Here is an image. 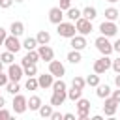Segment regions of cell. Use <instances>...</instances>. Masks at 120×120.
Listing matches in <instances>:
<instances>
[{"label":"cell","mask_w":120,"mask_h":120,"mask_svg":"<svg viewBox=\"0 0 120 120\" xmlns=\"http://www.w3.org/2000/svg\"><path fill=\"white\" fill-rule=\"evenodd\" d=\"M82 17H86V19L94 21V19L98 17V9H96L94 6H86V8L82 9Z\"/></svg>","instance_id":"27"},{"label":"cell","mask_w":120,"mask_h":120,"mask_svg":"<svg viewBox=\"0 0 120 120\" xmlns=\"http://www.w3.org/2000/svg\"><path fill=\"white\" fill-rule=\"evenodd\" d=\"M0 60H2L6 66H9V64H13V60H15V52H11V51H4V52L0 54Z\"/></svg>","instance_id":"31"},{"label":"cell","mask_w":120,"mask_h":120,"mask_svg":"<svg viewBox=\"0 0 120 120\" xmlns=\"http://www.w3.org/2000/svg\"><path fill=\"white\" fill-rule=\"evenodd\" d=\"M36 39H38V43H39V45H47V43L51 41V34H49L47 30H39V32H38V36H36Z\"/></svg>","instance_id":"25"},{"label":"cell","mask_w":120,"mask_h":120,"mask_svg":"<svg viewBox=\"0 0 120 120\" xmlns=\"http://www.w3.org/2000/svg\"><path fill=\"white\" fill-rule=\"evenodd\" d=\"M64 17H66V11H64L60 6H54V8L49 9V21H51L52 24H60V22L64 21Z\"/></svg>","instance_id":"9"},{"label":"cell","mask_w":120,"mask_h":120,"mask_svg":"<svg viewBox=\"0 0 120 120\" xmlns=\"http://www.w3.org/2000/svg\"><path fill=\"white\" fill-rule=\"evenodd\" d=\"M22 75H24V69H22L21 64H9L8 66V77H9V81H21Z\"/></svg>","instance_id":"10"},{"label":"cell","mask_w":120,"mask_h":120,"mask_svg":"<svg viewBox=\"0 0 120 120\" xmlns=\"http://www.w3.org/2000/svg\"><path fill=\"white\" fill-rule=\"evenodd\" d=\"M6 105V99H4V96H0V109Z\"/></svg>","instance_id":"47"},{"label":"cell","mask_w":120,"mask_h":120,"mask_svg":"<svg viewBox=\"0 0 120 120\" xmlns=\"http://www.w3.org/2000/svg\"><path fill=\"white\" fill-rule=\"evenodd\" d=\"M0 118H11V112L6 111V109L2 107V109H0Z\"/></svg>","instance_id":"43"},{"label":"cell","mask_w":120,"mask_h":120,"mask_svg":"<svg viewBox=\"0 0 120 120\" xmlns=\"http://www.w3.org/2000/svg\"><path fill=\"white\" fill-rule=\"evenodd\" d=\"M114 84H116V88H120V73L114 75Z\"/></svg>","instance_id":"46"},{"label":"cell","mask_w":120,"mask_h":120,"mask_svg":"<svg viewBox=\"0 0 120 120\" xmlns=\"http://www.w3.org/2000/svg\"><path fill=\"white\" fill-rule=\"evenodd\" d=\"M22 69H24V75L26 77H36L38 75V66L36 64H26V66H22Z\"/></svg>","instance_id":"32"},{"label":"cell","mask_w":120,"mask_h":120,"mask_svg":"<svg viewBox=\"0 0 120 120\" xmlns=\"http://www.w3.org/2000/svg\"><path fill=\"white\" fill-rule=\"evenodd\" d=\"M58 6L66 11V9H69V8H71V0H60V4H58Z\"/></svg>","instance_id":"40"},{"label":"cell","mask_w":120,"mask_h":120,"mask_svg":"<svg viewBox=\"0 0 120 120\" xmlns=\"http://www.w3.org/2000/svg\"><path fill=\"white\" fill-rule=\"evenodd\" d=\"M111 98H112V99H114V101H116V103L120 105V88L112 90V92H111Z\"/></svg>","instance_id":"39"},{"label":"cell","mask_w":120,"mask_h":120,"mask_svg":"<svg viewBox=\"0 0 120 120\" xmlns=\"http://www.w3.org/2000/svg\"><path fill=\"white\" fill-rule=\"evenodd\" d=\"M107 2H111V4H116V2H118V0H107Z\"/></svg>","instance_id":"50"},{"label":"cell","mask_w":120,"mask_h":120,"mask_svg":"<svg viewBox=\"0 0 120 120\" xmlns=\"http://www.w3.org/2000/svg\"><path fill=\"white\" fill-rule=\"evenodd\" d=\"M52 111H54V107H52V105L49 103V105H41L38 112H39V116H41V118H51Z\"/></svg>","instance_id":"30"},{"label":"cell","mask_w":120,"mask_h":120,"mask_svg":"<svg viewBox=\"0 0 120 120\" xmlns=\"http://www.w3.org/2000/svg\"><path fill=\"white\" fill-rule=\"evenodd\" d=\"M15 2H17V4H21V2H24V0H15Z\"/></svg>","instance_id":"51"},{"label":"cell","mask_w":120,"mask_h":120,"mask_svg":"<svg viewBox=\"0 0 120 120\" xmlns=\"http://www.w3.org/2000/svg\"><path fill=\"white\" fill-rule=\"evenodd\" d=\"M111 92H112V90H111V86H109V84H101V82H99V84L96 86V96H98V98H101V99L109 98V96H111Z\"/></svg>","instance_id":"19"},{"label":"cell","mask_w":120,"mask_h":120,"mask_svg":"<svg viewBox=\"0 0 120 120\" xmlns=\"http://www.w3.org/2000/svg\"><path fill=\"white\" fill-rule=\"evenodd\" d=\"M9 82V77H8V73H4V71H0V88H6V84Z\"/></svg>","instance_id":"36"},{"label":"cell","mask_w":120,"mask_h":120,"mask_svg":"<svg viewBox=\"0 0 120 120\" xmlns=\"http://www.w3.org/2000/svg\"><path fill=\"white\" fill-rule=\"evenodd\" d=\"M116 109H118V103L109 96V98H105V103H103V112H105V116H109V118H112L114 114H116Z\"/></svg>","instance_id":"12"},{"label":"cell","mask_w":120,"mask_h":120,"mask_svg":"<svg viewBox=\"0 0 120 120\" xmlns=\"http://www.w3.org/2000/svg\"><path fill=\"white\" fill-rule=\"evenodd\" d=\"M9 34L21 38V36L24 34V22H21V21H13V22L9 24Z\"/></svg>","instance_id":"18"},{"label":"cell","mask_w":120,"mask_h":120,"mask_svg":"<svg viewBox=\"0 0 120 120\" xmlns=\"http://www.w3.org/2000/svg\"><path fill=\"white\" fill-rule=\"evenodd\" d=\"M66 58H68V62H69V64H73V66H75V64H79V62L82 60L81 51H77V49H71V51L68 52V56H66Z\"/></svg>","instance_id":"21"},{"label":"cell","mask_w":120,"mask_h":120,"mask_svg":"<svg viewBox=\"0 0 120 120\" xmlns=\"http://www.w3.org/2000/svg\"><path fill=\"white\" fill-rule=\"evenodd\" d=\"M13 2H15V0H0V8H2V9H8V8L13 6Z\"/></svg>","instance_id":"38"},{"label":"cell","mask_w":120,"mask_h":120,"mask_svg":"<svg viewBox=\"0 0 120 120\" xmlns=\"http://www.w3.org/2000/svg\"><path fill=\"white\" fill-rule=\"evenodd\" d=\"M38 52H39V58H41L43 62H47V64L54 58V51L49 47V43H47V45H38Z\"/></svg>","instance_id":"14"},{"label":"cell","mask_w":120,"mask_h":120,"mask_svg":"<svg viewBox=\"0 0 120 120\" xmlns=\"http://www.w3.org/2000/svg\"><path fill=\"white\" fill-rule=\"evenodd\" d=\"M99 32L103 34V36H107V38H112V36H116L118 34V24H116V21H103L101 24H99Z\"/></svg>","instance_id":"7"},{"label":"cell","mask_w":120,"mask_h":120,"mask_svg":"<svg viewBox=\"0 0 120 120\" xmlns=\"http://www.w3.org/2000/svg\"><path fill=\"white\" fill-rule=\"evenodd\" d=\"M41 105H43V101H41L39 96H30V98H28V109H30V111H39Z\"/></svg>","instance_id":"22"},{"label":"cell","mask_w":120,"mask_h":120,"mask_svg":"<svg viewBox=\"0 0 120 120\" xmlns=\"http://www.w3.org/2000/svg\"><path fill=\"white\" fill-rule=\"evenodd\" d=\"M4 66H6V64H4L2 60H0V71H4Z\"/></svg>","instance_id":"49"},{"label":"cell","mask_w":120,"mask_h":120,"mask_svg":"<svg viewBox=\"0 0 120 120\" xmlns=\"http://www.w3.org/2000/svg\"><path fill=\"white\" fill-rule=\"evenodd\" d=\"M49 71H51L56 79H60V77L66 75V68H64V64H62L60 60H54V58L49 62Z\"/></svg>","instance_id":"11"},{"label":"cell","mask_w":120,"mask_h":120,"mask_svg":"<svg viewBox=\"0 0 120 120\" xmlns=\"http://www.w3.org/2000/svg\"><path fill=\"white\" fill-rule=\"evenodd\" d=\"M4 47H6V51H11V52L17 54V52L22 49V41L19 39V36L8 34V38H6V41H4Z\"/></svg>","instance_id":"6"},{"label":"cell","mask_w":120,"mask_h":120,"mask_svg":"<svg viewBox=\"0 0 120 120\" xmlns=\"http://www.w3.org/2000/svg\"><path fill=\"white\" fill-rule=\"evenodd\" d=\"M39 60H41L39 58V52H38V49H34V51H26V54L21 60V64L22 66H26V64H38Z\"/></svg>","instance_id":"16"},{"label":"cell","mask_w":120,"mask_h":120,"mask_svg":"<svg viewBox=\"0 0 120 120\" xmlns=\"http://www.w3.org/2000/svg\"><path fill=\"white\" fill-rule=\"evenodd\" d=\"M38 39L36 38H24L22 39V49H26V51H34V49H38Z\"/></svg>","instance_id":"23"},{"label":"cell","mask_w":120,"mask_h":120,"mask_svg":"<svg viewBox=\"0 0 120 120\" xmlns=\"http://www.w3.org/2000/svg\"><path fill=\"white\" fill-rule=\"evenodd\" d=\"M111 69H112L114 73H120V56L112 60V64H111Z\"/></svg>","instance_id":"37"},{"label":"cell","mask_w":120,"mask_h":120,"mask_svg":"<svg viewBox=\"0 0 120 120\" xmlns=\"http://www.w3.org/2000/svg\"><path fill=\"white\" fill-rule=\"evenodd\" d=\"M111 64H112V60H111L107 54H101V58H98V60L94 62V73L103 75L105 71H109V69H111Z\"/></svg>","instance_id":"5"},{"label":"cell","mask_w":120,"mask_h":120,"mask_svg":"<svg viewBox=\"0 0 120 120\" xmlns=\"http://www.w3.org/2000/svg\"><path fill=\"white\" fill-rule=\"evenodd\" d=\"M56 32L60 38H73L77 34V28H75V22L73 21H62L60 24H56Z\"/></svg>","instance_id":"1"},{"label":"cell","mask_w":120,"mask_h":120,"mask_svg":"<svg viewBox=\"0 0 120 120\" xmlns=\"http://www.w3.org/2000/svg\"><path fill=\"white\" fill-rule=\"evenodd\" d=\"M64 90H68V84H66V81L60 77V79H54V82H52V92H64Z\"/></svg>","instance_id":"29"},{"label":"cell","mask_w":120,"mask_h":120,"mask_svg":"<svg viewBox=\"0 0 120 120\" xmlns=\"http://www.w3.org/2000/svg\"><path fill=\"white\" fill-rule=\"evenodd\" d=\"M112 49H114V52H118V54H120V39H116V41L112 43Z\"/></svg>","instance_id":"44"},{"label":"cell","mask_w":120,"mask_h":120,"mask_svg":"<svg viewBox=\"0 0 120 120\" xmlns=\"http://www.w3.org/2000/svg\"><path fill=\"white\" fill-rule=\"evenodd\" d=\"M64 120H75V114L73 112H66L64 114Z\"/></svg>","instance_id":"45"},{"label":"cell","mask_w":120,"mask_h":120,"mask_svg":"<svg viewBox=\"0 0 120 120\" xmlns=\"http://www.w3.org/2000/svg\"><path fill=\"white\" fill-rule=\"evenodd\" d=\"M71 86H77V88H82V90H84V86H86V79H82V77L75 75V77H73V81H71Z\"/></svg>","instance_id":"35"},{"label":"cell","mask_w":120,"mask_h":120,"mask_svg":"<svg viewBox=\"0 0 120 120\" xmlns=\"http://www.w3.org/2000/svg\"><path fill=\"white\" fill-rule=\"evenodd\" d=\"M6 90H8V94H11V96L19 94V92H21V84H19V81H9V82L6 84Z\"/></svg>","instance_id":"26"},{"label":"cell","mask_w":120,"mask_h":120,"mask_svg":"<svg viewBox=\"0 0 120 120\" xmlns=\"http://www.w3.org/2000/svg\"><path fill=\"white\" fill-rule=\"evenodd\" d=\"M75 107H77V118L79 120H88V116H90V101L84 99V98H79L75 101Z\"/></svg>","instance_id":"3"},{"label":"cell","mask_w":120,"mask_h":120,"mask_svg":"<svg viewBox=\"0 0 120 120\" xmlns=\"http://www.w3.org/2000/svg\"><path fill=\"white\" fill-rule=\"evenodd\" d=\"M66 17H68V21H77V19H81L82 17V9H77V8H69V9H66Z\"/></svg>","instance_id":"20"},{"label":"cell","mask_w":120,"mask_h":120,"mask_svg":"<svg viewBox=\"0 0 120 120\" xmlns=\"http://www.w3.org/2000/svg\"><path fill=\"white\" fill-rule=\"evenodd\" d=\"M66 99H68V90H64V92H52V96H51V105H52V107H60V105H64Z\"/></svg>","instance_id":"17"},{"label":"cell","mask_w":120,"mask_h":120,"mask_svg":"<svg viewBox=\"0 0 120 120\" xmlns=\"http://www.w3.org/2000/svg\"><path fill=\"white\" fill-rule=\"evenodd\" d=\"M75 28H77V34H82V36H88V34L94 30L92 21H90V19H86V17L77 19V21H75Z\"/></svg>","instance_id":"8"},{"label":"cell","mask_w":120,"mask_h":120,"mask_svg":"<svg viewBox=\"0 0 120 120\" xmlns=\"http://www.w3.org/2000/svg\"><path fill=\"white\" fill-rule=\"evenodd\" d=\"M69 45H71V49H77V51H82L88 43H86V36H82V34H75L73 38H69Z\"/></svg>","instance_id":"13"},{"label":"cell","mask_w":120,"mask_h":120,"mask_svg":"<svg viewBox=\"0 0 120 120\" xmlns=\"http://www.w3.org/2000/svg\"><path fill=\"white\" fill-rule=\"evenodd\" d=\"M6 38H8V30L0 26V45H4V41H6Z\"/></svg>","instance_id":"41"},{"label":"cell","mask_w":120,"mask_h":120,"mask_svg":"<svg viewBox=\"0 0 120 120\" xmlns=\"http://www.w3.org/2000/svg\"><path fill=\"white\" fill-rule=\"evenodd\" d=\"M94 45H96V49L101 52V54H111V52H114V49H112V43H111V39L107 38V36H98L96 38V41H94Z\"/></svg>","instance_id":"2"},{"label":"cell","mask_w":120,"mask_h":120,"mask_svg":"<svg viewBox=\"0 0 120 120\" xmlns=\"http://www.w3.org/2000/svg\"><path fill=\"white\" fill-rule=\"evenodd\" d=\"M118 22H120V17H118Z\"/></svg>","instance_id":"52"},{"label":"cell","mask_w":120,"mask_h":120,"mask_svg":"<svg viewBox=\"0 0 120 120\" xmlns=\"http://www.w3.org/2000/svg\"><path fill=\"white\" fill-rule=\"evenodd\" d=\"M79 98H82V88L71 86V88L68 90V99H71V101H77Z\"/></svg>","instance_id":"24"},{"label":"cell","mask_w":120,"mask_h":120,"mask_svg":"<svg viewBox=\"0 0 120 120\" xmlns=\"http://www.w3.org/2000/svg\"><path fill=\"white\" fill-rule=\"evenodd\" d=\"M101 118H103L101 114H94V116H92V120H101Z\"/></svg>","instance_id":"48"},{"label":"cell","mask_w":120,"mask_h":120,"mask_svg":"<svg viewBox=\"0 0 120 120\" xmlns=\"http://www.w3.org/2000/svg\"><path fill=\"white\" fill-rule=\"evenodd\" d=\"M118 17H120V11L116 8H107L105 9V19L107 21H118Z\"/></svg>","instance_id":"28"},{"label":"cell","mask_w":120,"mask_h":120,"mask_svg":"<svg viewBox=\"0 0 120 120\" xmlns=\"http://www.w3.org/2000/svg\"><path fill=\"white\" fill-rule=\"evenodd\" d=\"M54 79H56V77H54L51 71L38 75V82H39V88H52V82H54Z\"/></svg>","instance_id":"15"},{"label":"cell","mask_w":120,"mask_h":120,"mask_svg":"<svg viewBox=\"0 0 120 120\" xmlns=\"http://www.w3.org/2000/svg\"><path fill=\"white\" fill-rule=\"evenodd\" d=\"M64 118V114L62 112H58V111H52V114H51V120H62Z\"/></svg>","instance_id":"42"},{"label":"cell","mask_w":120,"mask_h":120,"mask_svg":"<svg viewBox=\"0 0 120 120\" xmlns=\"http://www.w3.org/2000/svg\"><path fill=\"white\" fill-rule=\"evenodd\" d=\"M24 88H26V90H38V88H39L38 77H28L26 82H24Z\"/></svg>","instance_id":"33"},{"label":"cell","mask_w":120,"mask_h":120,"mask_svg":"<svg viewBox=\"0 0 120 120\" xmlns=\"http://www.w3.org/2000/svg\"><path fill=\"white\" fill-rule=\"evenodd\" d=\"M98 84H99V75H98V73H92V75H88V77H86V86L96 88Z\"/></svg>","instance_id":"34"},{"label":"cell","mask_w":120,"mask_h":120,"mask_svg":"<svg viewBox=\"0 0 120 120\" xmlns=\"http://www.w3.org/2000/svg\"><path fill=\"white\" fill-rule=\"evenodd\" d=\"M13 112L15 114H22V112H26L28 111V99L19 92V94H15L13 96Z\"/></svg>","instance_id":"4"}]
</instances>
